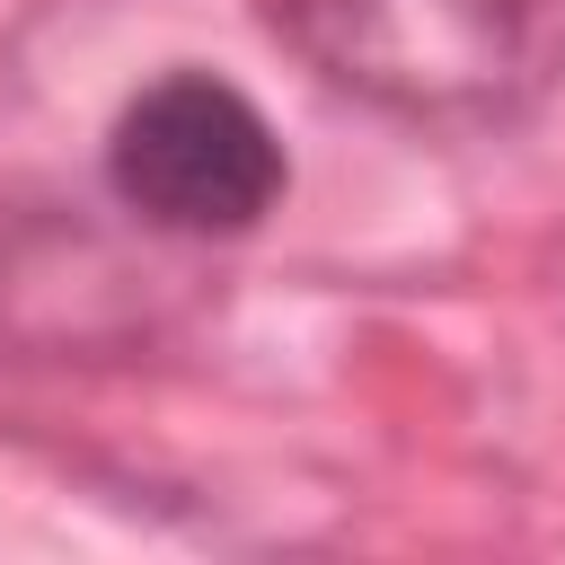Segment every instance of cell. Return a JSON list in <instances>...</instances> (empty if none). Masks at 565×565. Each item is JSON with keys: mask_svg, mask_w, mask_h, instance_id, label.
Segmentation results:
<instances>
[{"mask_svg": "<svg viewBox=\"0 0 565 565\" xmlns=\"http://www.w3.org/2000/svg\"><path fill=\"white\" fill-rule=\"evenodd\" d=\"M282 44L415 124H494L565 88V0H274Z\"/></svg>", "mask_w": 565, "mask_h": 565, "instance_id": "1", "label": "cell"}, {"mask_svg": "<svg viewBox=\"0 0 565 565\" xmlns=\"http://www.w3.org/2000/svg\"><path fill=\"white\" fill-rule=\"evenodd\" d=\"M106 185L150 230L238 238V230H256L282 203L291 159H282V132L265 124L256 97H238L212 71H168V79H150L115 115V132H106Z\"/></svg>", "mask_w": 565, "mask_h": 565, "instance_id": "2", "label": "cell"}]
</instances>
